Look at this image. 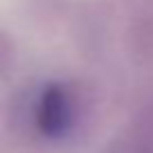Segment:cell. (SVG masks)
Instances as JSON below:
<instances>
[{"label":"cell","instance_id":"1","mask_svg":"<svg viewBox=\"0 0 153 153\" xmlns=\"http://www.w3.org/2000/svg\"><path fill=\"white\" fill-rule=\"evenodd\" d=\"M74 99L63 86H45L34 104V122L36 128L48 137H63L74 126Z\"/></svg>","mask_w":153,"mask_h":153}]
</instances>
